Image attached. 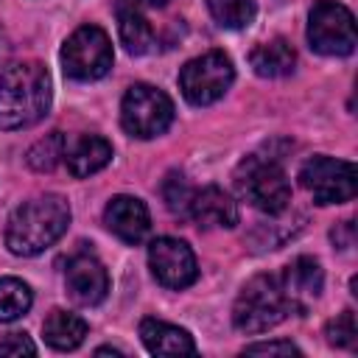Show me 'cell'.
<instances>
[{"label": "cell", "mask_w": 358, "mask_h": 358, "mask_svg": "<svg viewBox=\"0 0 358 358\" xmlns=\"http://www.w3.org/2000/svg\"><path fill=\"white\" fill-rule=\"evenodd\" d=\"M95 355H123V352L120 350H112V347H98Z\"/></svg>", "instance_id": "cell-29"}, {"label": "cell", "mask_w": 358, "mask_h": 358, "mask_svg": "<svg viewBox=\"0 0 358 358\" xmlns=\"http://www.w3.org/2000/svg\"><path fill=\"white\" fill-rule=\"evenodd\" d=\"M42 336L53 350L67 352V350H76L87 338V322L67 310H50L42 324Z\"/></svg>", "instance_id": "cell-18"}, {"label": "cell", "mask_w": 358, "mask_h": 358, "mask_svg": "<svg viewBox=\"0 0 358 358\" xmlns=\"http://www.w3.org/2000/svg\"><path fill=\"white\" fill-rule=\"evenodd\" d=\"M282 291L291 302V308L302 310L310 299H316L322 294V285H324V274H322V266L308 257V255H299L294 257L288 266H285V274H282Z\"/></svg>", "instance_id": "cell-14"}, {"label": "cell", "mask_w": 358, "mask_h": 358, "mask_svg": "<svg viewBox=\"0 0 358 358\" xmlns=\"http://www.w3.org/2000/svg\"><path fill=\"white\" fill-rule=\"evenodd\" d=\"M103 224L112 235H117L123 243H143L148 229H151V218H148V207L134 199V196H115L109 199L106 210H103Z\"/></svg>", "instance_id": "cell-12"}, {"label": "cell", "mask_w": 358, "mask_h": 358, "mask_svg": "<svg viewBox=\"0 0 358 358\" xmlns=\"http://www.w3.org/2000/svg\"><path fill=\"white\" fill-rule=\"evenodd\" d=\"M112 159V145L109 140L98 137V134H84L70 151H67V168L73 176L84 179L98 173L101 168H106Z\"/></svg>", "instance_id": "cell-17"}, {"label": "cell", "mask_w": 358, "mask_h": 358, "mask_svg": "<svg viewBox=\"0 0 358 358\" xmlns=\"http://www.w3.org/2000/svg\"><path fill=\"white\" fill-rule=\"evenodd\" d=\"M36 347L25 333H8L0 338V355H34Z\"/></svg>", "instance_id": "cell-26"}, {"label": "cell", "mask_w": 358, "mask_h": 358, "mask_svg": "<svg viewBox=\"0 0 358 358\" xmlns=\"http://www.w3.org/2000/svg\"><path fill=\"white\" fill-rule=\"evenodd\" d=\"M34 296L31 288L17 277H0V322H14L28 313Z\"/></svg>", "instance_id": "cell-20"}, {"label": "cell", "mask_w": 358, "mask_h": 358, "mask_svg": "<svg viewBox=\"0 0 358 358\" xmlns=\"http://www.w3.org/2000/svg\"><path fill=\"white\" fill-rule=\"evenodd\" d=\"M249 64L260 78H282L294 70L296 53L285 39H268L249 53Z\"/></svg>", "instance_id": "cell-16"}, {"label": "cell", "mask_w": 358, "mask_h": 358, "mask_svg": "<svg viewBox=\"0 0 358 358\" xmlns=\"http://www.w3.org/2000/svg\"><path fill=\"white\" fill-rule=\"evenodd\" d=\"M140 338L151 355L173 358V355H193L196 352L193 336L176 324L162 322V319H143L140 322Z\"/></svg>", "instance_id": "cell-15"}, {"label": "cell", "mask_w": 358, "mask_h": 358, "mask_svg": "<svg viewBox=\"0 0 358 358\" xmlns=\"http://www.w3.org/2000/svg\"><path fill=\"white\" fill-rule=\"evenodd\" d=\"M64 285L76 305H98L109 291V274L98 257L81 252L70 257L64 268Z\"/></svg>", "instance_id": "cell-11"}, {"label": "cell", "mask_w": 358, "mask_h": 358, "mask_svg": "<svg viewBox=\"0 0 358 358\" xmlns=\"http://www.w3.org/2000/svg\"><path fill=\"white\" fill-rule=\"evenodd\" d=\"M173 120V101L151 87V84H131L120 103V123L137 140H151L162 134Z\"/></svg>", "instance_id": "cell-6"}, {"label": "cell", "mask_w": 358, "mask_h": 358, "mask_svg": "<svg viewBox=\"0 0 358 358\" xmlns=\"http://www.w3.org/2000/svg\"><path fill=\"white\" fill-rule=\"evenodd\" d=\"M70 224V204L59 193L36 196L25 204H20L6 227V246L11 255L34 257L53 246Z\"/></svg>", "instance_id": "cell-1"}, {"label": "cell", "mask_w": 358, "mask_h": 358, "mask_svg": "<svg viewBox=\"0 0 358 358\" xmlns=\"http://www.w3.org/2000/svg\"><path fill=\"white\" fill-rule=\"evenodd\" d=\"M193 193L196 190H190V185H187V179L182 176V173H168L165 176V182H162V199H165V204H168V210L173 213V215H187L190 213V201H193Z\"/></svg>", "instance_id": "cell-23"}, {"label": "cell", "mask_w": 358, "mask_h": 358, "mask_svg": "<svg viewBox=\"0 0 358 358\" xmlns=\"http://www.w3.org/2000/svg\"><path fill=\"white\" fill-rule=\"evenodd\" d=\"M148 266L165 288H187L199 277L193 249L179 238H157L148 246Z\"/></svg>", "instance_id": "cell-10"}, {"label": "cell", "mask_w": 358, "mask_h": 358, "mask_svg": "<svg viewBox=\"0 0 358 358\" xmlns=\"http://www.w3.org/2000/svg\"><path fill=\"white\" fill-rule=\"evenodd\" d=\"M291 302L282 291V282L280 277L274 274H257L252 277L238 299H235V308H232V322L241 333H263V330H271L274 324H280L288 313H291Z\"/></svg>", "instance_id": "cell-3"}, {"label": "cell", "mask_w": 358, "mask_h": 358, "mask_svg": "<svg viewBox=\"0 0 358 358\" xmlns=\"http://www.w3.org/2000/svg\"><path fill=\"white\" fill-rule=\"evenodd\" d=\"M235 81V67L224 50H210L196 59H190L179 73V90L187 103L193 106H210Z\"/></svg>", "instance_id": "cell-5"}, {"label": "cell", "mask_w": 358, "mask_h": 358, "mask_svg": "<svg viewBox=\"0 0 358 358\" xmlns=\"http://www.w3.org/2000/svg\"><path fill=\"white\" fill-rule=\"evenodd\" d=\"M324 336H327V341H330L333 347L355 350V347H358V324H355V313H352V310L338 313L333 322H327Z\"/></svg>", "instance_id": "cell-24"}, {"label": "cell", "mask_w": 358, "mask_h": 358, "mask_svg": "<svg viewBox=\"0 0 358 358\" xmlns=\"http://www.w3.org/2000/svg\"><path fill=\"white\" fill-rule=\"evenodd\" d=\"M308 42L322 56H350L355 50V17L336 0H319L310 8Z\"/></svg>", "instance_id": "cell-8"}, {"label": "cell", "mask_w": 358, "mask_h": 358, "mask_svg": "<svg viewBox=\"0 0 358 358\" xmlns=\"http://www.w3.org/2000/svg\"><path fill=\"white\" fill-rule=\"evenodd\" d=\"M213 20L224 28H246L255 20V0H207Z\"/></svg>", "instance_id": "cell-22"}, {"label": "cell", "mask_w": 358, "mask_h": 358, "mask_svg": "<svg viewBox=\"0 0 358 358\" xmlns=\"http://www.w3.org/2000/svg\"><path fill=\"white\" fill-rule=\"evenodd\" d=\"M50 109V76L39 62H22L0 76V129H28Z\"/></svg>", "instance_id": "cell-2"}, {"label": "cell", "mask_w": 358, "mask_h": 358, "mask_svg": "<svg viewBox=\"0 0 358 358\" xmlns=\"http://www.w3.org/2000/svg\"><path fill=\"white\" fill-rule=\"evenodd\" d=\"M299 182L313 196L316 204H341V201H350L355 196L358 173H355L352 162L319 154L302 165Z\"/></svg>", "instance_id": "cell-9"}, {"label": "cell", "mask_w": 358, "mask_h": 358, "mask_svg": "<svg viewBox=\"0 0 358 358\" xmlns=\"http://www.w3.org/2000/svg\"><path fill=\"white\" fill-rule=\"evenodd\" d=\"M117 34H120L123 48L131 56H143L154 45V31L137 8H120L117 11Z\"/></svg>", "instance_id": "cell-19"}, {"label": "cell", "mask_w": 358, "mask_h": 358, "mask_svg": "<svg viewBox=\"0 0 358 358\" xmlns=\"http://www.w3.org/2000/svg\"><path fill=\"white\" fill-rule=\"evenodd\" d=\"M187 215L199 224V229H232L238 224V204L227 190L210 185L193 193Z\"/></svg>", "instance_id": "cell-13"}, {"label": "cell", "mask_w": 358, "mask_h": 358, "mask_svg": "<svg viewBox=\"0 0 358 358\" xmlns=\"http://www.w3.org/2000/svg\"><path fill=\"white\" fill-rule=\"evenodd\" d=\"M64 151H67L64 134H62V131H50V134H45L42 140H36V143L28 148V157H25V159H28V165H31L34 171L45 173V171H53V168L62 162Z\"/></svg>", "instance_id": "cell-21"}, {"label": "cell", "mask_w": 358, "mask_h": 358, "mask_svg": "<svg viewBox=\"0 0 358 358\" xmlns=\"http://www.w3.org/2000/svg\"><path fill=\"white\" fill-rule=\"evenodd\" d=\"M243 355H302V350L291 341H257L249 344Z\"/></svg>", "instance_id": "cell-25"}, {"label": "cell", "mask_w": 358, "mask_h": 358, "mask_svg": "<svg viewBox=\"0 0 358 358\" xmlns=\"http://www.w3.org/2000/svg\"><path fill=\"white\" fill-rule=\"evenodd\" d=\"M235 185L252 207L268 215H280L291 201L288 176L274 157H263V154L246 157L235 171Z\"/></svg>", "instance_id": "cell-4"}, {"label": "cell", "mask_w": 358, "mask_h": 358, "mask_svg": "<svg viewBox=\"0 0 358 358\" xmlns=\"http://www.w3.org/2000/svg\"><path fill=\"white\" fill-rule=\"evenodd\" d=\"M62 67L76 81L103 78L112 67V42L106 31L98 25L76 28L62 48Z\"/></svg>", "instance_id": "cell-7"}, {"label": "cell", "mask_w": 358, "mask_h": 358, "mask_svg": "<svg viewBox=\"0 0 358 358\" xmlns=\"http://www.w3.org/2000/svg\"><path fill=\"white\" fill-rule=\"evenodd\" d=\"M168 0H120V8H159V6H165Z\"/></svg>", "instance_id": "cell-28"}, {"label": "cell", "mask_w": 358, "mask_h": 358, "mask_svg": "<svg viewBox=\"0 0 358 358\" xmlns=\"http://www.w3.org/2000/svg\"><path fill=\"white\" fill-rule=\"evenodd\" d=\"M352 235H355V229H352V221H341V224L333 229V241H336V246H338V249H347V246H352Z\"/></svg>", "instance_id": "cell-27"}]
</instances>
